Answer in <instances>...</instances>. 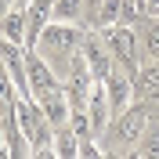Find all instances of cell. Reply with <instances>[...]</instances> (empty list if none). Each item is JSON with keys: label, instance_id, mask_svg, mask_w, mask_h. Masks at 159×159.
Returning a JSON list of instances; mask_svg holds the SVG:
<instances>
[{"label": "cell", "instance_id": "5", "mask_svg": "<svg viewBox=\"0 0 159 159\" xmlns=\"http://www.w3.org/2000/svg\"><path fill=\"white\" fill-rule=\"evenodd\" d=\"M25 76H29V94L33 98H40L43 90H51V87H58L61 80L54 76V69L47 65V58H40L36 51H25Z\"/></svg>", "mask_w": 159, "mask_h": 159}, {"label": "cell", "instance_id": "2", "mask_svg": "<svg viewBox=\"0 0 159 159\" xmlns=\"http://www.w3.org/2000/svg\"><path fill=\"white\" fill-rule=\"evenodd\" d=\"M83 47V29H80L76 22H54L51 18L43 25V33L36 36V54L40 58H47V65L54 69V76L65 80L69 76V65H72V54H80Z\"/></svg>", "mask_w": 159, "mask_h": 159}, {"label": "cell", "instance_id": "8", "mask_svg": "<svg viewBox=\"0 0 159 159\" xmlns=\"http://www.w3.org/2000/svg\"><path fill=\"white\" fill-rule=\"evenodd\" d=\"M43 109V116L54 123V127H61V123H69V116H72V109H69V98H65V87H51V90H43L40 98H33Z\"/></svg>", "mask_w": 159, "mask_h": 159}, {"label": "cell", "instance_id": "10", "mask_svg": "<svg viewBox=\"0 0 159 159\" xmlns=\"http://www.w3.org/2000/svg\"><path fill=\"white\" fill-rule=\"evenodd\" d=\"M134 29H138V43H141V61L159 58V15H145Z\"/></svg>", "mask_w": 159, "mask_h": 159}, {"label": "cell", "instance_id": "9", "mask_svg": "<svg viewBox=\"0 0 159 159\" xmlns=\"http://www.w3.org/2000/svg\"><path fill=\"white\" fill-rule=\"evenodd\" d=\"M116 116L109 105V94H105V83H94V90H90V101H87V119H90V130H94V138H98L101 130L109 127V119Z\"/></svg>", "mask_w": 159, "mask_h": 159}, {"label": "cell", "instance_id": "14", "mask_svg": "<svg viewBox=\"0 0 159 159\" xmlns=\"http://www.w3.org/2000/svg\"><path fill=\"white\" fill-rule=\"evenodd\" d=\"M54 22L83 25V0H54Z\"/></svg>", "mask_w": 159, "mask_h": 159}, {"label": "cell", "instance_id": "12", "mask_svg": "<svg viewBox=\"0 0 159 159\" xmlns=\"http://www.w3.org/2000/svg\"><path fill=\"white\" fill-rule=\"evenodd\" d=\"M54 156L58 159H76L80 156V138H76V130L69 123L54 127Z\"/></svg>", "mask_w": 159, "mask_h": 159}, {"label": "cell", "instance_id": "19", "mask_svg": "<svg viewBox=\"0 0 159 159\" xmlns=\"http://www.w3.org/2000/svg\"><path fill=\"white\" fill-rule=\"evenodd\" d=\"M25 4H29V0H18V7H25Z\"/></svg>", "mask_w": 159, "mask_h": 159}, {"label": "cell", "instance_id": "1", "mask_svg": "<svg viewBox=\"0 0 159 159\" xmlns=\"http://www.w3.org/2000/svg\"><path fill=\"white\" fill-rule=\"evenodd\" d=\"M152 116H156V101H134L123 112H116L109 119V127L98 134L101 156H134V145Z\"/></svg>", "mask_w": 159, "mask_h": 159}, {"label": "cell", "instance_id": "13", "mask_svg": "<svg viewBox=\"0 0 159 159\" xmlns=\"http://www.w3.org/2000/svg\"><path fill=\"white\" fill-rule=\"evenodd\" d=\"M134 156H159V105H156V116L141 130L138 145H134Z\"/></svg>", "mask_w": 159, "mask_h": 159}, {"label": "cell", "instance_id": "7", "mask_svg": "<svg viewBox=\"0 0 159 159\" xmlns=\"http://www.w3.org/2000/svg\"><path fill=\"white\" fill-rule=\"evenodd\" d=\"M54 18V0H29L25 4V51L36 47V36L43 33V25Z\"/></svg>", "mask_w": 159, "mask_h": 159}, {"label": "cell", "instance_id": "3", "mask_svg": "<svg viewBox=\"0 0 159 159\" xmlns=\"http://www.w3.org/2000/svg\"><path fill=\"white\" fill-rule=\"evenodd\" d=\"M101 40L109 43L112 58H116V65L123 72H134L141 69V43H138V29L134 25H123V22H112V25H101Z\"/></svg>", "mask_w": 159, "mask_h": 159}, {"label": "cell", "instance_id": "17", "mask_svg": "<svg viewBox=\"0 0 159 159\" xmlns=\"http://www.w3.org/2000/svg\"><path fill=\"white\" fill-rule=\"evenodd\" d=\"M11 7H18V0H0V15H7Z\"/></svg>", "mask_w": 159, "mask_h": 159}, {"label": "cell", "instance_id": "6", "mask_svg": "<svg viewBox=\"0 0 159 159\" xmlns=\"http://www.w3.org/2000/svg\"><path fill=\"white\" fill-rule=\"evenodd\" d=\"M134 101H156L159 105V58H145L134 72Z\"/></svg>", "mask_w": 159, "mask_h": 159}, {"label": "cell", "instance_id": "18", "mask_svg": "<svg viewBox=\"0 0 159 159\" xmlns=\"http://www.w3.org/2000/svg\"><path fill=\"white\" fill-rule=\"evenodd\" d=\"M134 4H138V7H141V11H145V4H148V0H134Z\"/></svg>", "mask_w": 159, "mask_h": 159}, {"label": "cell", "instance_id": "16", "mask_svg": "<svg viewBox=\"0 0 159 159\" xmlns=\"http://www.w3.org/2000/svg\"><path fill=\"white\" fill-rule=\"evenodd\" d=\"M0 156H7V134H4V123H0Z\"/></svg>", "mask_w": 159, "mask_h": 159}, {"label": "cell", "instance_id": "15", "mask_svg": "<svg viewBox=\"0 0 159 159\" xmlns=\"http://www.w3.org/2000/svg\"><path fill=\"white\" fill-rule=\"evenodd\" d=\"M112 22H119V0H105V4L98 7V15H94V29L112 25Z\"/></svg>", "mask_w": 159, "mask_h": 159}, {"label": "cell", "instance_id": "11", "mask_svg": "<svg viewBox=\"0 0 159 159\" xmlns=\"http://www.w3.org/2000/svg\"><path fill=\"white\" fill-rule=\"evenodd\" d=\"M0 36L25 47V7H11L7 15H0Z\"/></svg>", "mask_w": 159, "mask_h": 159}, {"label": "cell", "instance_id": "4", "mask_svg": "<svg viewBox=\"0 0 159 159\" xmlns=\"http://www.w3.org/2000/svg\"><path fill=\"white\" fill-rule=\"evenodd\" d=\"M83 58H87V65H90V72H94V80H109V72L116 69V58H112V51H109V43L101 40V33L98 29H90V33H83Z\"/></svg>", "mask_w": 159, "mask_h": 159}]
</instances>
